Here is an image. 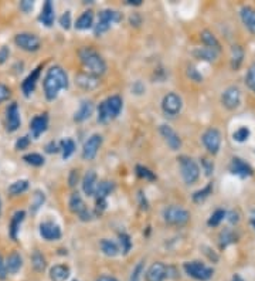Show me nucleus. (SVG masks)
<instances>
[{"label":"nucleus","instance_id":"1","mask_svg":"<svg viewBox=\"0 0 255 281\" xmlns=\"http://www.w3.org/2000/svg\"><path fill=\"white\" fill-rule=\"evenodd\" d=\"M43 87H44V94L46 98L49 101H53L57 98L59 92L61 90H67L68 88V77L67 72L64 71L63 67L60 66H53L47 70V74L43 81Z\"/></svg>","mask_w":255,"mask_h":281},{"label":"nucleus","instance_id":"2","mask_svg":"<svg viewBox=\"0 0 255 281\" xmlns=\"http://www.w3.org/2000/svg\"><path fill=\"white\" fill-rule=\"evenodd\" d=\"M79 60L88 74L94 77H101L107 71V63L99 56V53L94 50L92 47H84L79 50Z\"/></svg>","mask_w":255,"mask_h":281},{"label":"nucleus","instance_id":"3","mask_svg":"<svg viewBox=\"0 0 255 281\" xmlns=\"http://www.w3.org/2000/svg\"><path fill=\"white\" fill-rule=\"evenodd\" d=\"M122 110V98L119 95H112L102 101L98 107V122L105 124L108 121L117 118Z\"/></svg>","mask_w":255,"mask_h":281},{"label":"nucleus","instance_id":"4","mask_svg":"<svg viewBox=\"0 0 255 281\" xmlns=\"http://www.w3.org/2000/svg\"><path fill=\"white\" fill-rule=\"evenodd\" d=\"M163 219L170 226H185L190 220V213L182 206L172 205L163 211Z\"/></svg>","mask_w":255,"mask_h":281},{"label":"nucleus","instance_id":"5","mask_svg":"<svg viewBox=\"0 0 255 281\" xmlns=\"http://www.w3.org/2000/svg\"><path fill=\"white\" fill-rule=\"evenodd\" d=\"M180 171H182V178L187 185H193L197 179L200 178V166L194 159L182 156L180 159Z\"/></svg>","mask_w":255,"mask_h":281},{"label":"nucleus","instance_id":"6","mask_svg":"<svg viewBox=\"0 0 255 281\" xmlns=\"http://www.w3.org/2000/svg\"><path fill=\"white\" fill-rule=\"evenodd\" d=\"M183 269L186 271L187 274L193 279H196L198 281H207L210 280L213 277V269L206 266L204 263L201 261H189V263H185Z\"/></svg>","mask_w":255,"mask_h":281},{"label":"nucleus","instance_id":"7","mask_svg":"<svg viewBox=\"0 0 255 281\" xmlns=\"http://www.w3.org/2000/svg\"><path fill=\"white\" fill-rule=\"evenodd\" d=\"M122 19L121 13H118L117 10H102L99 13L98 16V23L95 26V34L97 36H101L104 34L105 31H108L111 29V26L114 23H118Z\"/></svg>","mask_w":255,"mask_h":281},{"label":"nucleus","instance_id":"8","mask_svg":"<svg viewBox=\"0 0 255 281\" xmlns=\"http://www.w3.org/2000/svg\"><path fill=\"white\" fill-rule=\"evenodd\" d=\"M69 209H71L72 213H77L79 216V219L82 221H88L92 219L91 211H88L85 202L82 201V198H81V195H79L78 192H75V193L71 195V198H69Z\"/></svg>","mask_w":255,"mask_h":281},{"label":"nucleus","instance_id":"9","mask_svg":"<svg viewBox=\"0 0 255 281\" xmlns=\"http://www.w3.org/2000/svg\"><path fill=\"white\" fill-rule=\"evenodd\" d=\"M182 105H183L182 98L176 92H169L163 97V101H162V110L169 117H176L182 111Z\"/></svg>","mask_w":255,"mask_h":281},{"label":"nucleus","instance_id":"10","mask_svg":"<svg viewBox=\"0 0 255 281\" xmlns=\"http://www.w3.org/2000/svg\"><path fill=\"white\" fill-rule=\"evenodd\" d=\"M203 143L206 146V149L211 155H216L220 151V146H221V134L220 131L216 128H208V130L203 134Z\"/></svg>","mask_w":255,"mask_h":281},{"label":"nucleus","instance_id":"11","mask_svg":"<svg viewBox=\"0 0 255 281\" xmlns=\"http://www.w3.org/2000/svg\"><path fill=\"white\" fill-rule=\"evenodd\" d=\"M14 43L17 44V47L24 51H37L41 44L39 37L31 33H20L14 37Z\"/></svg>","mask_w":255,"mask_h":281},{"label":"nucleus","instance_id":"12","mask_svg":"<svg viewBox=\"0 0 255 281\" xmlns=\"http://www.w3.org/2000/svg\"><path fill=\"white\" fill-rule=\"evenodd\" d=\"M221 104L227 110H236L241 104V91L238 87H228L221 95Z\"/></svg>","mask_w":255,"mask_h":281},{"label":"nucleus","instance_id":"13","mask_svg":"<svg viewBox=\"0 0 255 281\" xmlns=\"http://www.w3.org/2000/svg\"><path fill=\"white\" fill-rule=\"evenodd\" d=\"M102 145V137L99 134H94L88 138V140L84 143V149H82V158L85 161H92L97 153H98V149Z\"/></svg>","mask_w":255,"mask_h":281},{"label":"nucleus","instance_id":"14","mask_svg":"<svg viewBox=\"0 0 255 281\" xmlns=\"http://www.w3.org/2000/svg\"><path fill=\"white\" fill-rule=\"evenodd\" d=\"M160 134H162V137L165 138L167 146H169L172 151H179V149H180V146H182V140H180L179 134H177L176 131L173 130L172 127H169V125H160Z\"/></svg>","mask_w":255,"mask_h":281},{"label":"nucleus","instance_id":"15","mask_svg":"<svg viewBox=\"0 0 255 281\" xmlns=\"http://www.w3.org/2000/svg\"><path fill=\"white\" fill-rule=\"evenodd\" d=\"M40 234L44 240L47 241L59 240L61 237V229L59 224H56L53 221H44L40 224Z\"/></svg>","mask_w":255,"mask_h":281},{"label":"nucleus","instance_id":"16","mask_svg":"<svg viewBox=\"0 0 255 281\" xmlns=\"http://www.w3.org/2000/svg\"><path fill=\"white\" fill-rule=\"evenodd\" d=\"M6 120H7V131L9 132H14L20 128L21 124V118H20V111L19 105L16 102L10 104L9 108L6 111Z\"/></svg>","mask_w":255,"mask_h":281},{"label":"nucleus","instance_id":"17","mask_svg":"<svg viewBox=\"0 0 255 281\" xmlns=\"http://www.w3.org/2000/svg\"><path fill=\"white\" fill-rule=\"evenodd\" d=\"M166 277L167 267L160 261L153 263L146 271V281H163Z\"/></svg>","mask_w":255,"mask_h":281},{"label":"nucleus","instance_id":"18","mask_svg":"<svg viewBox=\"0 0 255 281\" xmlns=\"http://www.w3.org/2000/svg\"><path fill=\"white\" fill-rule=\"evenodd\" d=\"M40 72H41V66L36 67L34 70L30 72L29 77L23 81V84H21V90H23V94H24L26 97H30V95L34 92L36 84H37V81H39Z\"/></svg>","mask_w":255,"mask_h":281},{"label":"nucleus","instance_id":"19","mask_svg":"<svg viewBox=\"0 0 255 281\" xmlns=\"http://www.w3.org/2000/svg\"><path fill=\"white\" fill-rule=\"evenodd\" d=\"M47 127H49V117L46 114L34 117L30 122V130L33 134V138H39L40 135L47 130Z\"/></svg>","mask_w":255,"mask_h":281},{"label":"nucleus","instance_id":"20","mask_svg":"<svg viewBox=\"0 0 255 281\" xmlns=\"http://www.w3.org/2000/svg\"><path fill=\"white\" fill-rule=\"evenodd\" d=\"M230 171H231V173L240 176V178H247V176L253 175L251 166L243 159H240V158H233V161L230 163Z\"/></svg>","mask_w":255,"mask_h":281},{"label":"nucleus","instance_id":"21","mask_svg":"<svg viewBox=\"0 0 255 281\" xmlns=\"http://www.w3.org/2000/svg\"><path fill=\"white\" fill-rule=\"evenodd\" d=\"M75 82H77V85L81 87L82 90H94V88H97L99 85V80L98 77H94V75H91L88 72H81L78 74L77 77H75Z\"/></svg>","mask_w":255,"mask_h":281},{"label":"nucleus","instance_id":"22","mask_svg":"<svg viewBox=\"0 0 255 281\" xmlns=\"http://www.w3.org/2000/svg\"><path fill=\"white\" fill-rule=\"evenodd\" d=\"M97 185H98V182H97V173L94 171L87 172L85 176H84V179H82V191H84V193L88 195V196L95 195Z\"/></svg>","mask_w":255,"mask_h":281},{"label":"nucleus","instance_id":"23","mask_svg":"<svg viewBox=\"0 0 255 281\" xmlns=\"http://www.w3.org/2000/svg\"><path fill=\"white\" fill-rule=\"evenodd\" d=\"M24 216H26V211H17L13 214L9 226V233L11 240H17V234H19L20 231V226H21V223L24 220Z\"/></svg>","mask_w":255,"mask_h":281},{"label":"nucleus","instance_id":"24","mask_svg":"<svg viewBox=\"0 0 255 281\" xmlns=\"http://www.w3.org/2000/svg\"><path fill=\"white\" fill-rule=\"evenodd\" d=\"M23 267V259L17 251H11L7 259H6V269L9 274H16L19 273L20 269Z\"/></svg>","mask_w":255,"mask_h":281},{"label":"nucleus","instance_id":"25","mask_svg":"<svg viewBox=\"0 0 255 281\" xmlns=\"http://www.w3.org/2000/svg\"><path fill=\"white\" fill-rule=\"evenodd\" d=\"M240 14H241V20L244 23V26L255 36V9L250 6H244Z\"/></svg>","mask_w":255,"mask_h":281},{"label":"nucleus","instance_id":"26","mask_svg":"<svg viewBox=\"0 0 255 281\" xmlns=\"http://www.w3.org/2000/svg\"><path fill=\"white\" fill-rule=\"evenodd\" d=\"M69 277V267L65 264H57L50 269V279L53 281H65Z\"/></svg>","mask_w":255,"mask_h":281},{"label":"nucleus","instance_id":"27","mask_svg":"<svg viewBox=\"0 0 255 281\" xmlns=\"http://www.w3.org/2000/svg\"><path fill=\"white\" fill-rule=\"evenodd\" d=\"M54 7H53V3L47 0L46 3H44V6H43V10H41V14H40L39 20L44 24V26H53V23H54Z\"/></svg>","mask_w":255,"mask_h":281},{"label":"nucleus","instance_id":"28","mask_svg":"<svg viewBox=\"0 0 255 281\" xmlns=\"http://www.w3.org/2000/svg\"><path fill=\"white\" fill-rule=\"evenodd\" d=\"M92 111H94V105L91 101H84L79 107V110L75 112L74 115V121L75 122H84L85 120H88L89 117L92 115Z\"/></svg>","mask_w":255,"mask_h":281},{"label":"nucleus","instance_id":"29","mask_svg":"<svg viewBox=\"0 0 255 281\" xmlns=\"http://www.w3.org/2000/svg\"><path fill=\"white\" fill-rule=\"evenodd\" d=\"M201 40H203V43L206 44V47H208V49H213V50L217 51V53L221 51V44H220V41L217 40L216 36L210 30L201 31Z\"/></svg>","mask_w":255,"mask_h":281},{"label":"nucleus","instance_id":"30","mask_svg":"<svg viewBox=\"0 0 255 281\" xmlns=\"http://www.w3.org/2000/svg\"><path fill=\"white\" fill-rule=\"evenodd\" d=\"M244 60V50L240 44H234L231 47V67L233 70H238Z\"/></svg>","mask_w":255,"mask_h":281},{"label":"nucleus","instance_id":"31","mask_svg":"<svg viewBox=\"0 0 255 281\" xmlns=\"http://www.w3.org/2000/svg\"><path fill=\"white\" fill-rule=\"evenodd\" d=\"M94 24V14L92 11H85L79 16V19L75 23L77 30H88Z\"/></svg>","mask_w":255,"mask_h":281},{"label":"nucleus","instance_id":"32","mask_svg":"<svg viewBox=\"0 0 255 281\" xmlns=\"http://www.w3.org/2000/svg\"><path fill=\"white\" fill-rule=\"evenodd\" d=\"M99 246H101L102 253H104L105 256H108V257H115L119 253L117 243H114V241L109 240V239H102L101 243H99Z\"/></svg>","mask_w":255,"mask_h":281},{"label":"nucleus","instance_id":"33","mask_svg":"<svg viewBox=\"0 0 255 281\" xmlns=\"http://www.w3.org/2000/svg\"><path fill=\"white\" fill-rule=\"evenodd\" d=\"M112 191H114V183H112V182H99L98 185H97V191H95L97 199H104V201H107V196H108Z\"/></svg>","mask_w":255,"mask_h":281},{"label":"nucleus","instance_id":"34","mask_svg":"<svg viewBox=\"0 0 255 281\" xmlns=\"http://www.w3.org/2000/svg\"><path fill=\"white\" fill-rule=\"evenodd\" d=\"M194 56L200 60L206 61H216L218 57V53L214 51L213 49H208V47H200L194 51Z\"/></svg>","mask_w":255,"mask_h":281},{"label":"nucleus","instance_id":"35","mask_svg":"<svg viewBox=\"0 0 255 281\" xmlns=\"http://www.w3.org/2000/svg\"><path fill=\"white\" fill-rule=\"evenodd\" d=\"M60 151L63 153V159H68L75 151V143L71 138H65L60 142Z\"/></svg>","mask_w":255,"mask_h":281},{"label":"nucleus","instance_id":"36","mask_svg":"<svg viewBox=\"0 0 255 281\" xmlns=\"http://www.w3.org/2000/svg\"><path fill=\"white\" fill-rule=\"evenodd\" d=\"M31 266H33V269L36 271H39V273H43L44 269H46V259H44V256L40 253L39 250H36L33 253V256H31Z\"/></svg>","mask_w":255,"mask_h":281},{"label":"nucleus","instance_id":"37","mask_svg":"<svg viewBox=\"0 0 255 281\" xmlns=\"http://www.w3.org/2000/svg\"><path fill=\"white\" fill-rule=\"evenodd\" d=\"M29 189V181L26 179H20V181H16L14 183H11L9 186V193L11 196H16V195H20L23 192H26Z\"/></svg>","mask_w":255,"mask_h":281},{"label":"nucleus","instance_id":"38","mask_svg":"<svg viewBox=\"0 0 255 281\" xmlns=\"http://www.w3.org/2000/svg\"><path fill=\"white\" fill-rule=\"evenodd\" d=\"M44 201H46V195H44L43 192L41 191L34 192V195H33V201H31V208H30L31 213H36V211H39L40 208L43 206Z\"/></svg>","mask_w":255,"mask_h":281},{"label":"nucleus","instance_id":"39","mask_svg":"<svg viewBox=\"0 0 255 281\" xmlns=\"http://www.w3.org/2000/svg\"><path fill=\"white\" fill-rule=\"evenodd\" d=\"M246 85L250 90L255 92V61L248 67L246 74Z\"/></svg>","mask_w":255,"mask_h":281},{"label":"nucleus","instance_id":"40","mask_svg":"<svg viewBox=\"0 0 255 281\" xmlns=\"http://www.w3.org/2000/svg\"><path fill=\"white\" fill-rule=\"evenodd\" d=\"M23 161H26V163H29L31 166H41L44 165V158L40 153H29L23 156Z\"/></svg>","mask_w":255,"mask_h":281},{"label":"nucleus","instance_id":"41","mask_svg":"<svg viewBox=\"0 0 255 281\" xmlns=\"http://www.w3.org/2000/svg\"><path fill=\"white\" fill-rule=\"evenodd\" d=\"M224 217H226V211L224 209H217L213 214H211V217H210V220H208V226H218L221 221L224 220Z\"/></svg>","mask_w":255,"mask_h":281},{"label":"nucleus","instance_id":"42","mask_svg":"<svg viewBox=\"0 0 255 281\" xmlns=\"http://www.w3.org/2000/svg\"><path fill=\"white\" fill-rule=\"evenodd\" d=\"M250 128H247V127H241V128H238V130L233 134V138L234 140L237 142H246L248 138H250Z\"/></svg>","mask_w":255,"mask_h":281},{"label":"nucleus","instance_id":"43","mask_svg":"<svg viewBox=\"0 0 255 281\" xmlns=\"http://www.w3.org/2000/svg\"><path fill=\"white\" fill-rule=\"evenodd\" d=\"M211 191H213V183H208L204 189L201 191H197L194 195H193V199L194 202H201L204 201L206 198H208V195H211Z\"/></svg>","mask_w":255,"mask_h":281},{"label":"nucleus","instance_id":"44","mask_svg":"<svg viewBox=\"0 0 255 281\" xmlns=\"http://www.w3.org/2000/svg\"><path fill=\"white\" fill-rule=\"evenodd\" d=\"M186 74L191 81H196V82H201L203 81V75L198 72V70H197L194 66H189L186 70Z\"/></svg>","mask_w":255,"mask_h":281},{"label":"nucleus","instance_id":"45","mask_svg":"<svg viewBox=\"0 0 255 281\" xmlns=\"http://www.w3.org/2000/svg\"><path fill=\"white\" fill-rule=\"evenodd\" d=\"M136 172H137V175H139L140 178H145V179H147V181H155V179H156L155 173H153L152 171H149V169H147V168H145V166H140V165H137Z\"/></svg>","mask_w":255,"mask_h":281},{"label":"nucleus","instance_id":"46","mask_svg":"<svg viewBox=\"0 0 255 281\" xmlns=\"http://www.w3.org/2000/svg\"><path fill=\"white\" fill-rule=\"evenodd\" d=\"M119 240H121V246H122V251L124 254H128L130 247H132V241H130V237L128 236L127 233H121L119 234Z\"/></svg>","mask_w":255,"mask_h":281},{"label":"nucleus","instance_id":"47","mask_svg":"<svg viewBox=\"0 0 255 281\" xmlns=\"http://www.w3.org/2000/svg\"><path fill=\"white\" fill-rule=\"evenodd\" d=\"M220 239H221V247H226L230 243H233V241L236 240V236H234V233L231 230H224L221 233Z\"/></svg>","mask_w":255,"mask_h":281},{"label":"nucleus","instance_id":"48","mask_svg":"<svg viewBox=\"0 0 255 281\" xmlns=\"http://www.w3.org/2000/svg\"><path fill=\"white\" fill-rule=\"evenodd\" d=\"M10 97H11V90H10L7 85L0 84V104L9 100Z\"/></svg>","mask_w":255,"mask_h":281},{"label":"nucleus","instance_id":"49","mask_svg":"<svg viewBox=\"0 0 255 281\" xmlns=\"http://www.w3.org/2000/svg\"><path fill=\"white\" fill-rule=\"evenodd\" d=\"M60 24H61V27L65 29V30H68L69 27H71V13H69V11H65V13L60 17Z\"/></svg>","mask_w":255,"mask_h":281},{"label":"nucleus","instance_id":"50","mask_svg":"<svg viewBox=\"0 0 255 281\" xmlns=\"http://www.w3.org/2000/svg\"><path fill=\"white\" fill-rule=\"evenodd\" d=\"M142 273H143V263H139L136 267L132 271V276H130V281H140L142 277Z\"/></svg>","mask_w":255,"mask_h":281},{"label":"nucleus","instance_id":"51","mask_svg":"<svg viewBox=\"0 0 255 281\" xmlns=\"http://www.w3.org/2000/svg\"><path fill=\"white\" fill-rule=\"evenodd\" d=\"M29 145H30V137L24 135V137L19 138L17 142H16V149H17V151H23V149H26Z\"/></svg>","mask_w":255,"mask_h":281},{"label":"nucleus","instance_id":"52","mask_svg":"<svg viewBox=\"0 0 255 281\" xmlns=\"http://www.w3.org/2000/svg\"><path fill=\"white\" fill-rule=\"evenodd\" d=\"M33 7H34V1H31V0L20 1V10L24 11V13H30V11L33 10Z\"/></svg>","mask_w":255,"mask_h":281},{"label":"nucleus","instance_id":"53","mask_svg":"<svg viewBox=\"0 0 255 281\" xmlns=\"http://www.w3.org/2000/svg\"><path fill=\"white\" fill-rule=\"evenodd\" d=\"M7 269H6V260L3 259V256L0 254V280H6L7 277Z\"/></svg>","mask_w":255,"mask_h":281},{"label":"nucleus","instance_id":"54","mask_svg":"<svg viewBox=\"0 0 255 281\" xmlns=\"http://www.w3.org/2000/svg\"><path fill=\"white\" fill-rule=\"evenodd\" d=\"M201 163H203V166H204V171H206V175L207 176H210L213 171H214V165H213V162H210L208 159L206 158H203L201 159Z\"/></svg>","mask_w":255,"mask_h":281},{"label":"nucleus","instance_id":"55","mask_svg":"<svg viewBox=\"0 0 255 281\" xmlns=\"http://www.w3.org/2000/svg\"><path fill=\"white\" fill-rule=\"evenodd\" d=\"M9 56H10L9 47H6V46L0 47V64L6 63V61H7V59H9Z\"/></svg>","mask_w":255,"mask_h":281},{"label":"nucleus","instance_id":"56","mask_svg":"<svg viewBox=\"0 0 255 281\" xmlns=\"http://www.w3.org/2000/svg\"><path fill=\"white\" fill-rule=\"evenodd\" d=\"M105 208H107V201H104V199H97V213L101 214L102 211H105Z\"/></svg>","mask_w":255,"mask_h":281},{"label":"nucleus","instance_id":"57","mask_svg":"<svg viewBox=\"0 0 255 281\" xmlns=\"http://www.w3.org/2000/svg\"><path fill=\"white\" fill-rule=\"evenodd\" d=\"M78 181V171H71V178H69V186H75Z\"/></svg>","mask_w":255,"mask_h":281},{"label":"nucleus","instance_id":"58","mask_svg":"<svg viewBox=\"0 0 255 281\" xmlns=\"http://www.w3.org/2000/svg\"><path fill=\"white\" fill-rule=\"evenodd\" d=\"M46 151L49 152V153H53V152H57L60 149H57V145L54 143V142H50L49 145L46 146Z\"/></svg>","mask_w":255,"mask_h":281},{"label":"nucleus","instance_id":"59","mask_svg":"<svg viewBox=\"0 0 255 281\" xmlns=\"http://www.w3.org/2000/svg\"><path fill=\"white\" fill-rule=\"evenodd\" d=\"M95 281H118V280H117L115 277H112V276H99Z\"/></svg>","mask_w":255,"mask_h":281},{"label":"nucleus","instance_id":"60","mask_svg":"<svg viewBox=\"0 0 255 281\" xmlns=\"http://www.w3.org/2000/svg\"><path fill=\"white\" fill-rule=\"evenodd\" d=\"M128 4H130V6H140L142 0H128Z\"/></svg>","mask_w":255,"mask_h":281},{"label":"nucleus","instance_id":"61","mask_svg":"<svg viewBox=\"0 0 255 281\" xmlns=\"http://www.w3.org/2000/svg\"><path fill=\"white\" fill-rule=\"evenodd\" d=\"M251 223H253V226H254V229H255V211H254V213H253V219H251Z\"/></svg>","mask_w":255,"mask_h":281},{"label":"nucleus","instance_id":"62","mask_svg":"<svg viewBox=\"0 0 255 281\" xmlns=\"http://www.w3.org/2000/svg\"><path fill=\"white\" fill-rule=\"evenodd\" d=\"M1 209H3V203H1V198H0V216H1Z\"/></svg>","mask_w":255,"mask_h":281},{"label":"nucleus","instance_id":"63","mask_svg":"<svg viewBox=\"0 0 255 281\" xmlns=\"http://www.w3.org/2000/svg\"><path fill=\"white\" fill-rule=\"evenodd\" d=\"M74 281H78V280H74Z\"/></svg>","mask_w":255,"mask_h":281}]
</instances>
